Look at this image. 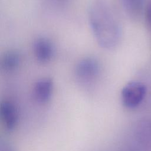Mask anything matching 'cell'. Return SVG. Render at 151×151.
Instances as JSON below:
<instances>
[{"label":"cell","instance_id":"obj_1","mask_svg":"<svg viewBox=\"0 0 151 151\" xmlns=\"http://www.w3.org/2000/svg\"><path fill=\"white\" fill-rule=\"evenodd\" d=\"M88 18L98 44L105 49L114 48L119 41L120 30L108 5L101 0L95 1L90 7Z\"/></svg>","mask_w":151,"mask_h":151},{"label":"cell","instance_id":"obj_2","mask_svg":"<svg viewBox=\"0 0 151 151\" xmlns=\"http://www.w3.org/2000/svg\"><path fill=\"white\" fill-rule=\"evenodd\" d=\"M146 92V86L142 83L133 81L126 84L121 93L122 100L125 106L133 108L143 100Z\"/></svg>","mask_w":151,"mask_h":151},{"label":"cell","instance_id":"obj_3","mask_svg":"<svg viewBox=\"0 0 151 151\" xmlns=\"http://www.w3.org/2000/svg\"><path fill=\"white\" fill-rule=\"evenodd\" d=\"M100 70L99 61L92 57H85L80 60L75 68L76 75L83 80H89L96 77Z\"/></svg>","mask_w":151,"mask_h":151},{"label":"cell","instance_id":"obj_4","mask_svg":"<svg viewBox=\"0 0 151 151\" xmlns=\"http://www.w3.org/2000/svg\"><path fill=\"white\" fill-rule=\"evenodd\" d=\"M33 52L36 59L40 63L51 60L54 54V47L52 42L46 37H40L33 43Z\"/></svg>","mask_w":151,"mask_h":151},{"label":"cell","instance_id":"obj_5","mask_svg":"<svg viewBox=\"0 0 151 151\" xmlns=\"http://www.w3.org/2000/svg\"><path fill=\"white\" fill-rule=\"evenodd\" d=\"M53 90V82L50 78H42L38 80L34 87V96L37 101L47 103L51 98Z\"/></svg>","mask_w":151,"mask_h":151},{"label":"cell","instance_id":"obj_6","mask_svg":"<svg viewBox=\"0 0 151 151\" xmlns=\"http://www.w3.org/2000/svg\"><path fill=\"white\" fill-rule=\"evenodd\" d=\"M0 112L6 127L9 130L14 129L18 122V112L15 106L10 101H4L1 104Z\"/></svg>","mask_w":151,"mask_h":151},{"label":"cell","instance_id":"obj_7","mask_svg":"<svg viewBox=\"0 0 151 151\" xmlns=\"http://www.w3.org/2000/svg\"><path fill=\"white\" fill-rule=\"evenodd\" d=\"M21 61L20 53L14 50L6 51L1 60V67L6 71H13L17 68Z\"/></svg>","mask_w":151,"mask_h":151},{"label":"cell","instance_id":"obj_8","mask_svg":"<svg viewBox=\"0 0 151 151\" xmlns=\"http://www.w3.org/2000/svg\"><path fill=\"white\" fill-rule=\"evenodd\" d=\"M0 151H14V150L11 146H9L8 145L5 144L4 145L1 146Z\"/></svg>","mask_w":151,"mask_h":151},{"label":"cell","instance_id":"obj_9","mask_svg":"<svg viewBox=\"0 0 151 151\" xmlns=\"http://www.w3.org/2000/svg\"><path fill=\"white\" fill-rule=\"evenodd\" d=\"M55 1H57V2H65L67 0H55Z\"/></svg>","mask_w":151,"mask_h":151}]
</instances>
